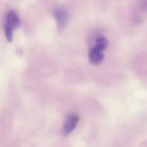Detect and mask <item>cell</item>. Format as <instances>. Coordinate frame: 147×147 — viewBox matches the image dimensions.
Here are the masks:
<instances>
[{
  "mask_svg": "<svg viewBox=\"0 0 147 147\" xmlns=\"http://www.w3.org/2000/svg\"><path fill=\"white\" fill-rule=\"evenodd\" d=\"M108 45H109V42H108V39L103 36H99L96 39L94 46L102 50H105L108 47Z\"/></svg>",
  "mask_w": 147,
  "mask_h": 147,
  "instance_id": "cell-5",
  "label": "cell"
},
{
  "mask_svg": "<svg viewBox=\"0 0 147 147\" xmlns=\"http://www.w3.org/2000/svg\"><path fill=\"white\" fill-rule=\"evenodd\" d=\"M20 25V21L17 13L10 10L6 14L4 24V31L6 38L9 42H12L13 37V31Z\"/></svg>",
  "mask_w": 147,
  "mask_h": 147,
  "instance_id": "cell-1",
  "label": "cell"
},
{
  "mask_svg": "<svg viewBox=\"0 0 147 147\" xmlns=\"http://www.w3.org/2000/svg\"><path fill=\"white\" fill-rule=\"evenodd\" d=\"M79 121V116L77 114L72 113L70 114L67 117L64 122V124L63 126V132L64 136H68L70 134L77 126L78 123Z\"/></svg>",
  "mask_w": 147,
  "mask_h": 147,
  "instance_id": "cell-2",
  "label": "cell"
},
{
  "mask_svg": "<svg viewBox=\"0 0 147 147\" xmlns=\"http://www.w3.org/2000/svg\"><path fill=\"white\" fill-rule=\"evenodd\" d=\"M104 59L103 50L93 46L89 52V63L94 65H99Z\"/></svg>",
  "mask_w": 147,
  "mask_h": 147,
  "instance_id": "cell-4",
  "label": "cell"
},
{
  "mask_svg": "<svg viewBox=\"0 0 147 147\" xmlns=\"http://www.w3.org/2000/svg\"><path fill=\"white\" fill-rule=\"evenodd\" d=\"M57 23V27L60 31L63 30L66 27L68 22L67 11L63 8H58L55 10L53 14Z\"/></svg>",
  "mask_w": 147,
  "mask_h": 147,
  "instance_id": "cell-3",
  "label": "cell"
}]
</instances>
